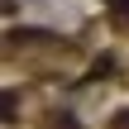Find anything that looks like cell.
<instances>
[{"label":"cell","mask_w":129,"mask_h":129,"mask_svg":"<svg viewBox=\"0 0 129 129\" xmlns=\"http://www.w3.org/2000/svg\"><path fill=\"white\" fill-rule=\"evenodd\" d=\"M48 129H81V124H77L72 115H53V124H48Z\"/></svg>","instance_id":"obj_2"},{"label":"cell","mask_w":129,"mask_h":129,"mask_svg":"<svg viewBox=\"0 0 129 129\" xmlns=\"http://www.w3.org/2000/svg\"><path fill=\"white\" fill-rule=\"evenodd\" d=\"M110 19H115V24L124 29V24H129V0H115V10H110Z\"/></svg>","instance_id":"obj_1"},{"label":"cell","mask_w":129,"mask_h":129,"mask_svg":"<svg viewBox=\"0 0 129 129\" xmlns=\"http://www.w3.org/2000/svg\"><path fill=\"white\" fill-rule=\"evenodd\" d=\"M110 129H129V110H120V115L110 120Z\"/></svg>","instance_id":"obj_3"}]
</instances>
